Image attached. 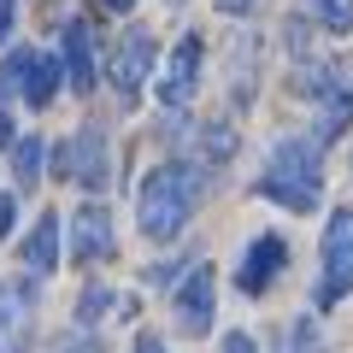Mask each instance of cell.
<instances>
[{
	"label": "cell",
	"mask_w": 353,
	"mask_h": 353,
	"mask_svg": "<svg viewBox=\"0 0 353 353\" xmlns=\"http://www.w3.org/2000/svg\"><path fill=\"white\" fill-rule=\"evenodd\" d=\"M165 6H183V0H165Z\"/></svg>",
	"instance_id": "4316f807"
},
{
	"label": "cell",
	"mask_w": 353,
	"mask_h": 353,
	"mask_svg": "<svg viewBox=\"0 0 353 353\" xmlns=\"http://www.w3.org/2000/svg\"><path fill=\"white\" fill-rule=\"evenodd\" d=\"M201 59H206V41L201 36H183L171 48V59L159 65L153 88H159V106H165V112H183V106H189L194 83H201Z\"/></svg>",
	"instance_id": "8992f818"
},
{
	"label": "cell",
	"mask_w": 353,
	"mask_h": 353,
	"mask_svg": "<svg viewBox=\"0 0 353 353\" xmlns=\"http://www.w3.org/2000/svg\"><path fill=\"white\" fill-rule=\"evenodd\" d=\"M59 53H65V83L77 94H88L94 88V30L83 18H65L59 24Z\"/></svg>",
	"instance_id": "7c38bea8"
},
{
	"label": "cell",
	"mask_w": 353,
	"mask_h": 353,
	"mask_svg": "<svg viewBox=\"0 0 353 353\" xmlns=\"http://www.w3.org/2000/svg\"><path fill=\"white\" fill-rule=\"evenodd\" d=\"M306 6H312V18L330 30V36H347L353 30V0H306Z\"/></svg>",
	"instance_id": "2e32d148"
},
{
	"label": "cell",
	"mask_w": 353,
	"mask_h": 353,
	"mask_svg": "<svg viewBox=\"0 0 353 353\" xmlns=\"http://www.w3.org/2000/svg\"><path fill=\"white\" fill-rule=\"evenodd\" d=\"M106 12H130V6H136V0H101Z\"/></svg>",
	"instance_id": "484cf974"
},
{
	"label": "cell",
	"mask_w": 353,
	"mask_h": 353,
	"mask_svg": "<svg viewBox=\"0 0 353 353\" xmlns=\"http://www.w3.org/2000/svg\"><path fill=\"white\" fill-rule=\"evenodd\" d=\"M289 353H324V336H318V318H294L289 324Z\"/></svg>",
	"instance_id": "ac0fdd59"
},
{
	"label": "cell",
	"mask_w": 353,
	"mask_h": 353,
	"mask_svg": "<svg viewBox=\"0 0 353 353\" xmlns=\"http://www.w3.org/2000/svg\"><path fill=\"white\" fill-rule=\"evenodd\" d=\"M153 59H159V41H153L141 24H130L124 41H118V53H112V88H118V101H124V112L136 106L141 83L153 77Z\"/></svg>",
	"instance_id": "5b68a950"
},
{
	"label": "cell",
	"mask_w": 353,
	"mask_h": 353,
	"mask_svg": "<svg viewBox=\"0 0 353 353\" xmlns=\"http://www.w3.org/2000/svg\"><path fill=\"white\" fill-rule=\"evenodd\" d=\"M218 353H259V347H253V336H248V330H230V336L218 341Z\"/></svg>",
	"instance_id": "d6986e66"
},
{
	"label": "cell",
	"mask_w": 353,
	"mask_h": 353,
	"mask_svg": "<svg viewBox=\"0 0 353 353\" xmlns=\"http://www.w3.org/2000/svg\"><path fill=\"white\" fill-rule=\"evenodd\" d=\"M36 341V312H30L24 283H0V353H30Z\"/></svg>",
	"instance_id": "8fae6325"
},
{
	"label": "cell",
	"mask_w": 353,
	"mask_h": 353,
	"mask_svg": "<svg viewBox=\"0 0 353 353\" xmlns=\"http://www.w3.org/2000/svg\"><path fill=\"white\" fill-rule=\"evenodd\" d=\"M112 306H124V294H118V289H106V283H88V289L77 294V306H71V324L88 336V330L101 324V318L112 312Z\"/></svg>",
	"instance_id": "5bb4252c"
},
{
	"label": "cell",
	"mask_w": 353,
	"mask_h": 353,
	"mask_svg": "<svg viewBox=\"0 0 353 353\" xmlns=\"http://www.w3.org/2000/svg\"><path fill=\"white\" fill-rule=\"evenodd\" d=\"M324 271H318V294H312V312H330L341 294L353 289V206H336L324 224V248H318Z\"/></svg>",
	"instance_id": "3957f363"
},
{
	"label": "cell",
	"mask_w": 353,
	"mask_h": 353,
	"mask_svg": "<svg viewBox=\"0 0 353 353\" xmlns=\"http://www.w3.org/2000/svg\"><path fill=\"white\" fill-rule=\"evenodd\" d=\"M253 194L289 206V212H312L324 194V148L306 136H289L265 153V171L253 176Z\"/></svg>",
	"instance_id": "6da1fadb"
},
{
	"label": "cell",
	"mask_w": 353,
	"mask_h": 353,
	"mask_svg": "<svg viewBox=\"0 0 353 353\" xmlns=\"http://www.w3.org/2000/svg\"><path fill=\"white\" fill-rule=\"evenodd\" d=\"M283 265H289V241L283 236H253L248 253H241V271H236L241 294H265L271 283L283 277Z\"/></svg>",
	"instance_id": "30bf717a"
},
{
	"label": "cell",
	"mask_w": 353,
	"mask_h": 353,
	"mask_svg": "<svg viewBox=\"0 0 353 353\" xmlns=\"http://www.w3.org/2000/svg\"><path fill=\"white\" fill-rule=\"evenodd\" d=\"M12 6H18V0H0V41L12 36Z\"/></svg>",
	"instance_id": "d4e9b609"
},
{
	"label": "cell",
	"mask_w": 353,
	"mask_h": 353,
	"mask_svg": "<svg viewBox=\"0 0 353 353\" xmlns=\"http://www.w3.org/2000/svg\"><path fill=\"white\" fill-rule=\"evenodd\" d=\"M65 248H71L77 265H94V259H112L118 236H112V212L106 206H77L71 230H65Z\"/></svg>",
	"instance_id": "52a82bcc"
},
{
	"label": "cell",
	"mask_w": 353,
	"mask_h": 353,
	"mask_svg": "<svg viewBox=\"0 0 353 353\" xmlns=\"http://www.w3.org/2000/svg\"><path fill=\"white\" fill-rule=\"evenodd\" d=\"M59 77H65V65L53 59V53H36V48L6 53V65H0V83L18 88L30 106H48L53 94H59Z\"/></svg>",
	"instance_id": "277c9868"
},
{
	"label": "cell",
	"mask_w": 353,
	"mask_h": 353,
	"mask_svg": "<svg viewBox=\"0 0 353 353\" xmlns=\"http://www.w3.org/2000/svg\"><path fill=\"white\" fill-rule=\"evenodd\" d=\"M65 212H41L36 224H30L24 236V265L36 271V277H48V271H59V241H65Z\"/></svg>",
	"instance_id": "4fadbf2b"
},
{
	"label": "cell",
	"mask_w": 353,
	"mask_h": 353,
	"mask_svg": "<svg viewBox=\"0 0 353 353\" xmlns=\"http://www.w3.org/2000/svg\"><path fill=\"white\" fill-rule=\"evenodd\" d=\"M12 218H18V201H12V194H0V236H12Z\"/></svg>",
	"instance_id": "44dd1931"
},
{
	"label": "cell",
	"mask_w": 353,
	"mask_h": 353,
	"mask_svg": "<svg viewBox=\"0 0 353 353\" xmlns=\"http://www.w3.org/2000/svg\"><path fill=\"white\" fill-rule=\"evenodd\" d=\"M136 353H165V341L153 336V330H141V336H136Z\"/></svg>",
	"instance_id": "603a6c76"
},
{
	"label": "cell",
	"mask_w": 353,
	"mask_h": 353,
	"mask_svg": "<svg viewBox=\"0 0 353 353\" xmlns=\"http://www.w3.org/2000/svg\"><path fill=\"white\" fill-rule=\"evenodd\" d=\"M0 148H18V136H12V112L0 106Z\"/></svg>",
	"instance_id": "cb8c5ba5"
},
{
	"label": "cell",
	"mask_w": 353,
	"mask_h": 353,
	"mask_svg": "<svg viewBox=\"0 0 353 353\" xmlns=\"http://www.w3.org/2000/svg\"><path fill=\"white\" fill-rule=\"evenodd\" d=\"M212 6H218V12H224V18H248L253 6H259V0H212Z\"/></svg>",
	"instance_id": "ffe728a7"
},
{
	"label": "cell",
	"mask_w": 353,
	"mask_h": 353,
	"mask_svg": "<svg viewBox=\"0 0 353 353\" xmlns=\"http://www.w3.org/2000/svg\"><path fill=\"white\" fill-rule=\"evenodd\" d=\"M201 153L206 159H230L236 153V124H201Z\"/></svg>",
	"instance_id": "e0dca14e"
},
{
	"label": "cell",
	"mask_w": 353,
	"mask_h": 353,
	"mask_svg": "<svg viewBox=\"0 0 353 353\" xmlns=\"http://www.w3.org/2000/svg\"><path fill=\"white\" fill-rule=\"evenodd\" d=\"M71 183H83V189H94V194L112 183V148H106L101 124H83L71 136Z\"/></svg>",
	"instance_id": "9c48e42d"
},
{
	"label": "cell",
	"mask_w": 353,
	"mask_h": 353,
	"mask_svg": "<svg viewBox=\"0 0 353 353\" xmlns=\"http://www.w3.org/2000/svg\"><path fill=\"white\" fill-rule=\"evenodd\" d=\"M171 312L183 336H206L212 330V265H189L183 289L171 294Z\"/></svg>",
	"instance_id": "ba28073f"
},
{
	"label": "cell",
	"mask_w": 353,
	"mask_h": 353,
	"mask_svg": "<svg viewBox=\"0 0 353 353\" xmlns=\"http://www.w3.org/2000/svg\"><path fill=\"white\" fill-rule=\"evenodd\" d=\"M41 159H48V148H41V136H18V148H12V176L24 183V189H30V183L41 176Z\"/></svg>",
	"instance_id": "9a60e30c"
},
{
	"label": "cell",
	"mask_w": 353,
	"mask_h": 353,
	"mask_svg": "<svg viewBox=\"0 0 353 353\" xmlns=\"http://www.w3.org/2000/svg\"><path fill=\"white\" fill-rule=\"evenodd\" d=\"M59 353H101V341H94V336H77V341H65Z\"/></svg>",
	"instance_id": "7402d4cb"
},
{
	"label": "cell",
	"mask_w": 353,
	"mask_h": 353,
	"mask_svg": "<svg viewBox=\"0 0 353 353\" xmlns=\"http://www.w3.org/2000/svg\"><path fill=\"white\" fill-rule=\"evenodd\" d=\"M194 201H201V171L183 159L159 165V171L141 176V194H136V218H141V236L153 241H171L183 236V224L194 218Z\"/></svg>",
	"instance_id": "7a4b0ae2"
}]
</instances>
